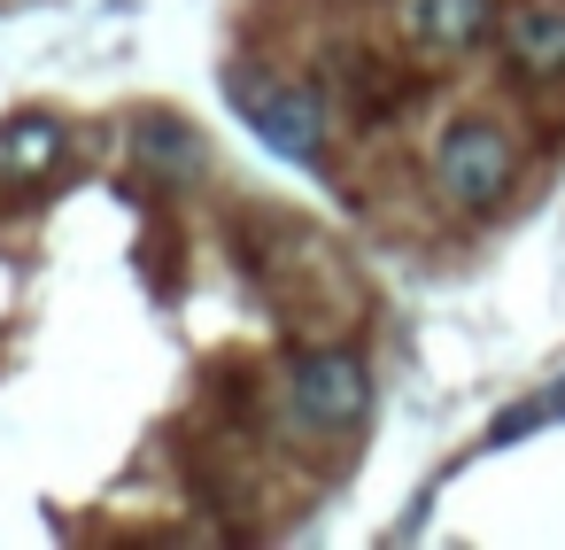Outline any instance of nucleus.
I'll list each match as a JSON object with an SVG mask.
<instances>
[{
  "instance_id": "7ed1b4c3",
  "label": "nucleus",
  "mask_w": 565,
  "mask_h": 550,
  "mask_svg": "<svg viewBox=\"0 0 565 550\" xmlns=\"http://www.w3.org/2000/svg\"><path fill=\"white\" fill-rule=\"evenodd\" d=\"M287 403H295L302 426L341 434V426H356L372 411V372H364L356 349H302L287 364Z\"/></svg>"
},
{
  "instance_id": "f03ea898",
  "label": "nucleus",
  "mask_w": 565,
  "mask_h": 550,
  "mask_svg": "<svg viewBox=\"0 0 565 550\" xmlns=\"http://www.w3.org/2000/svg\"><path fill=\"white\" fill-rule=\"evenodd\" d=\"M434 187L449 210H495L511 187H519V148L503 125L488 117H457L441 140H434Z\"/></svg>"
},
{
  "instance_id": "20e7f679",
  "label": "nucleus",
  "mask_w": 565,
  "mask_h": 550,
  "mask_svg": "<svg viewBox=\"0 0 565 550\" xmlns=\"http://www.w3.org/2000/svg\"><path fill=\"white\" fill-rule=\"evenodd\" d=\"M503 55L526 78H565V0H511L503 9Z\"/></svg>"
},
{
  "instance_id": "1a4fd4ad",
  "label": "nucleus",
  "mask_w": 565,
  "mask_h": 550,
  "mask_svg": "<svg viewBox=\"0 0 565 550\" xmlns=\"http://www.w3.org/2000/svg\"><path fill=\"white\" fill-rule=\"evenodd\" d=\"M550 403H557V419H565V380H557V395H550Z\"/></svg>"
},
{
  "instance_id": "39448f33",
  "label": "nucleus",
  "mask_w": 565,
  "mask_h": 550,
  "mask_svg": "<svg viewBox=\"0 0 565 550\" xmlns=\"http://www.w3.org/2000/svg\"><path fill=\"white\" fill-rule=\"evenodd\" d=\"M403 24H411L418 47L465 55V47H480L488 32H503V9H495V0H403Z\"/></svg>"
},
{
  "instance_id": "6e6552de",
  "label": "nucleus",
  "mask_w": 565,
  "mask_h": 550,
  "mask_svg": "<svg viewBox=\"0 0 565 550\" xmlns=\"http://www.w3.org/2000/svg\"><path fill=\"white\" fill-rule=\"evenodd\" d=\"M550 419H557V403H550V395H526V403H511V411L488 419V449H511L519 434H534V426H550Z\"/></svg>"
},
{
  "instance_id": "f257e3e1",
  "label": "nucleus",
  "mask_w": 565,
  "mask_h": 550,
  "mask_svg": "<svg viewBox=\"0 0 565 550\" xmlns=\"http://www.w3.org/2000/svg\"><path fill=\"white\" fill-rule=\"evenodd\" d=\"M225 102L248 117V133H256L271 156H295V163H318V156H326V94H318L310 78L241 63V71L225 78Z\"/></svg>"
},
{
  "instance_id": "0eeeda50",
  "label": "nucleus",
  "mask_w": 565,
  "mask_h": 550,
  "mask_svg": "<svg viewBox=\"0 0 565 550\" xmlns=\"http://www.w3.org/2000/svg\"><path fill=\"white\" fill-rule=\"evenodd\" d=\"M63 125L55 117H9L0 125V179H40V171H55L63 163Z\"/></svg>"
},
{
  "instance_id": "423d86ee",
  "label": "nucleus",
  "mask_w": 565,
  "mask_h": 550,
  "mask_svg": "<svg viewBox=\"0 0 565 550\" xmlns=\"http://www.w3.org/2000/svg\"><path fill=\"white\" fill-rule=\"evenodd\" d=\"M132 156H140L156 179H179V187H194V179L210 171V148H202V133H194V125H179V117H163V109L132 117Z\"/></svg>"
}]
</instances>
